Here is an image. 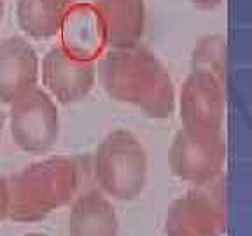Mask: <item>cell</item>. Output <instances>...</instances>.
<instances>
[{
  "label": "cell",
  "mask_w": 252,
  "mask_h": 236,
  "mask_svg": "<svg viewBox=\"0 0 252 236\" xmlns=\"http://www.w3.org/2000/svg\"><path fill=\"white\" fill-rule=\"evenodd\" d=\"M100 81L118 102L133 103L151 118H168L175 94L168 70L146 47L112 49L100 61Z\"/></svg>",
  "instance_id": "1"
},
{
  "label": "cell",
  "mask_w": 252,
  "mask_h": 236,
  "mask_svg": "<svg viewBox=\"0 0 252 236\" xmlns=\"http://www.w3.org/2000/svg\"><path fill=\"white\" fill-rule=\"evenodd\" d=\"M77 159L51 157L14 173L7 182V213L16 220H35L67 203L79 187Z\"/></svg>",
  "instance_id": "2"
},
{
  "label": "cell",
  "mask_w": 252,
  "mask_h": 236,
  "mask_svg": "<svg viewBox=\"0 0 252 236\" xmlns=\"http://www.w3.org/2000/svg\"><path fill=\"white\" fill-rule=\"evenodd\" d=\"M94 177L110 196H138L147 177V157L140 140L125 130L107 135L94 154Z\"/></svg>",
  "instance_id": "3"
},
{
  "label": "cell",
  "mask_w": 252,
  "mask_h": 236,
  "mask_svg": "<svg viewBox=\"0 0 252 236\" xmlns=\"http://www.w3.org/2000/svg\"><path fill=\"white\" fill-rule=\"evenodd\" d=\"M170 166L179 178L209 184L219 175L226 159V144L220 131H198L184 128L170 147Z\"/></svg>",
  "instance_id": "4"
},
{
  "label": "cell",
  "mask_w": 252,
  "mask_h": 236,
  "mask_svg": "<svg viewBox=\"0 0 252 236\" xmlns=\"http://www.w3.org/2000/svg\"><path fill=\"white\" fill-rule=\"evenodd\" d=\"M58 110L49 94L32 88L11 102V135L27 152H46L58 138Z\"/></svg>",
  "instance_id": "5"
},
{
  "label": "cell",
  "mask_w": 252,
  "mask_h": 236,
  "mask_svg": "<svg viewBox=\"0 0 252 236\" xmlns=\"http://www.w3.org/2000/svg\"><path fill=\"white\" fill-rule=\"evenodd\" d=\"M226 184L186 194L170 210L166 231L170 236H216L226 226Z\"/></svg>",
  "instance_id": "6"
},
{
  "label": "cell",
  "mask_w": 252,
  "mask_h": 236,
  "mask_svg": "<svg viewBox=\"0 0 252 236\" xmlns=\"http://www.w3.org/2000/svg\"><path fill=\"white\" fill-rule=\"evenodd\" d=\"M42 81L58 102H79L94 84V65L86 56L56 46L44 56Z\"/></svg>",
  "instance_id": "7"
},
{
  "label": "cell",
  "mask_w": 252,
  "mask_h": 236,
  "mask_svg": "<svg viewBox=\"0 0 252 236\" xmlns=\"http://www.w3.org/2000/svg\"><path fill=\"white\" fill-rule=\"evenodd\" d=\"M226 86L201 72L188 75L181 91V119L184 128L220 131L226 109Z\"/></svg>",
  "instance_id": "8"
},
{
  "label": "cell",
  "mask_w": 252,
  "mask_h": 236,
  "mask_svg": "<svg viewBox=\"0 0 252 236\" xmlns=\"http://www.w3.org/2000/svg\"><path fill=\"white\" fill-rule=\"evenodd\" d=\"M103 40L112 49L138 46L146 28L144 0H91Z\"/></svg>",
  "instance_id": "9"
},
{
  "label": "cell",
  "mask_w": 252,
  "mask_h": 236,
  "mask_svg": "<svg viewBox=\"0 0 252 236\" xmlns=\"http://www.w3.org/2000/svg\"><path fill=\"white\" fill-rule=\"evenodd\" d=\"M39 58L23 37H9L0 42V100L14 102L35 88Z\"/></svg>",
  "instance_id": "10"
},
{
  "label": "cell",
  "mask_w": 252,
  "mask_h": 236,
  "mask_svg": "<svg viewBox=\"0 0 252 236\" xmlns=\"http://www.w3.org/2000/svg\"><path fill=\"white\" fill-rule=\"evenodd\" d=\"M75 0H18V25L33 39H51L62 30Z\"/></svg>",
  "instance_id": "11"
},
{
  "label": "cell",
  "mask_w": 252,
  "mask_h": 236,
  "mask_svg": "<svg viewBox=\"0 0 252 236\" xmlns=\"http://www.w3.org/2000/svg\"><path fill=\"white\" fill-rule=\"evenodd\" d=\"M114 208L96 191L83 194L70 213V236H116Z\"/></svg>",
  "instance_id": "12"
},
{
  "label": "cell",
  "mask_w": 252,
  "mask_h": 236,
  "mask_svg": "<svg viewBox=\"0 0 252 236\" xmlns=\"http://www.w3.org/2000/svg\"><path fill=\"white\" fill-rule=\"evenodd\" d=\"M191 70L201 72L226 86V39L222 35H205L198 40L191 56Z\"/></svg>",
  "instance_id": "13"
},
{
  "label": "cell",
  "mask_w": 252,
  "mask_h": 236,
  "mask_svg": "<svg viewBox=\"0 0 252 236\" xmlns=\"http://www.w3.org/2000/svg\"><path fill=\"white\" fill-rule=\"evenodd\" d=\"M224 2V0H191V4L198 9H205V11H209V9H214L217 5H220Z\"/></svg>",
  "instance_id": "14"
},
{
  "label": "cell",
  "mask_w": 252,
  "mask_h": 236,
  "mask_svg": "<svg viewBox=\"0 0 252 236\" xmlns=\"http://www.w3.org/2000/svg\"><path fill=\"white\" fill-rule=\"evenodd\" d=\"M4 122H5V116L0 109V137H2V130H4Z\"/></svg>",
  "instance_id": "15"
},
{
  "label": "cell",
  "mask_w": 252,
  "mask_h": 236,
  "mask_svg": "<svg viewBox=\"0 0 252 236\" xmlns=\"http://www.w3.org/2000/svg\"><path fill=\"white\" fill-rule=\"evenodd\" d=\"M4 0H0V25H2V20H4Z\"/></svg>",
  "instance_id": "16"
},
{
  "label": "cell",
  "mask_w": 252,
  "mask_h": 236,
  "mask_svg": "<svg viewBox=\"0 0 252 236\" xmlns=\"http://www.w3.org/2000/svg\"><path fill=\"white\" fill-rule=\"evenodd\" d=\"M32 236H35V235H32Z\"/></svg>",
  "instance_id": "17"
}]
</instances>
